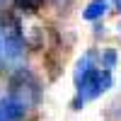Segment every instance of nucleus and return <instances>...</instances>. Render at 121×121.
I'll list each match as a JSON object with an SVG mask.
<instances>
[{"label":"nucleus","instance_id":"obj_5","mask_svg":"<svg viewBox=\"0 0 121 121\" xmlns=\"http://www.w3.org/2000/svg\"><path fill=\"white\" fill-rule=\"evenodd\" d=\"M107 7H109V0H90V3H87V7L82 10V17L87 19V22H95V19L104 17Z\"/></svg>","mask_w":121,"mask_h":121},{"label":"nucleus","instance_id":"obj_6","mask_svg":"<svg viewBox=\"0 0 121 121\" xmlns=\"http://www.w3.org/2000/svg\"><path fill=\"white\" fill-rule=\"evenodd\" d=\"M114 65H116V51H114V48H107L104 56H102V68L107 70V73H112Z\"/></svg>","mask_w":121,"mask_h":121},{"label":"nucleus","instance_id":"obj_7","mask_svg":"<svg viewBox=\"0 0 121 121\" xmlns=\"http://www.w3.org/2000/svg\"><path fill=\"white\" fill-rule=\"evenodd\" d=\"M3 60H5V53H3V41H0V65H3Z\"/></svg>","mask_w":121,"mask_h":121},{"label":"nucleus","instance_id":"obj_9","mask_svg":"<svg viewBox=\"0 0 121 121\" xmlns=\"http://www.w3.org/2000/svg\"><path fill=\"white\" fill-rule=\"evenodd\" d=\"M3 5H5V0H0V10H3Z\"/></svg>","mask_w":121,"mask_h":121},{"label":"nucleus","instance_id":"obj_8","mask_svg":"<svg viewBox=\"0 0 121 121\" xmlns=\"http://www.w3.org/2000/svg\"><path fill=\"white\" fill-rule=\"evenodd\" d=\"M114 3H116V7H119V10H121V0H114Z\"/></svg>","mask_w":121,"mask_h":121},{"label":"nucleus","instance_id":"obj_4","mask_svg":"<svg viewBox=\"0 0 121 121\" xmlns=\"http://www.w3.org/2000/svg\"><path fill=\"white\" fill-rule=\"evenodd\" d=\"M27 109H29L27 104H22L19 99L7 95L0 99V121H19V119H24Z\"/></svg>","mask_w":121,"mask_h":121},{"label":"nucleus","instance_id":"obj_1","mask_svg":"<svg viewBox=\"0 0 121 121\" xmlns=\"http://www.w3.org/2000/svg\"><path fill=\"white\" fill-rule=\"evenodd\" d=\"M75 85H78V99H92L97 95H102L109 90L112 85V73L107 70H99V68H87L85 73L75 75Z\"/></svg>","mask_w":121,"mask_h":121},{"label":"nucleus","instance_id":"obj_2","mask_svg":"<svg viewBox=\"0 0 121 121\" xmlns=\"http://www.w3.org/2000/svg\"><path fill=\"white\" fill-rule=\"evenodd\" d=\"M0 41H3V53L10 60H17L24 53V39L22 29L15 15H3V29H0Z\"/></svg>","mask_w":121,"mask_h":121},{"label":"nucleus","instance_id":"obj_3","mask_svg":"<svg viewBox=\"0 0 121 121\" xmlns=\"http://www.w3.org/2000/svg\"><path fill=\"white\" fill-rule=\"evenodd\" d=\"M10 97H15L22 104L32 107L39 99V85H36L34 75L27 73V70H19V73L12 78V92H10Z\"/></svg>","mask_w":121,"mask_h":121}]
</instances>
